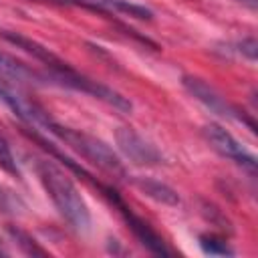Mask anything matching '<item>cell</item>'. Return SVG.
<instances>
[{
  "label": "cell",
  "mask_w": 258,
  "mask_h": 258,
  "mask_svg": "<svg viewBox=\"0 0 258 258\" xmlns=\"http://www.w3.org/2000/svg\"><path fill=\"white\" fill-rule=\"evenodd\" d=\"M36 175L48 194L50 202L62 216V220L79 234H87L91 230V212L85 204L79 187L69 177L67 171H62L56 163L50 159H36Z\"/></svg>",
  "instance_id": "cell-1"
},
{
  "label": "cell",
  "mask_w": 258,
  "mask_h": 258,
  "mask_svg": "<svg viewBox=\"0 0 258 258\" xmlns=\"http://www.w3.org/2000/svg\"><path fill=\"white\" fill-rule=\"evenodd\" d=\"M0 103L6 109H10L12 115L18 117L28 129H42L46 133V127L52 121V117L42 105H38L34 99H30L6 81H0Z\"/></svg>",
  "instance_id": "cell-5"
},
{
  "label": "cell",
  "mask_w": 258,
  "mask_h": 258,
  "mask_svg": "<svg viewBox=\"0 0 258 258\" xmlns=\"http://www.w3.org/2000/svg\"><path fill=\"white\" fill-rule=\"evenodd\" d=\"M0 169H4L6 173L10 175H20V169H18V163H16V157L10 149V143L6 141V137L0 133Z\"/></svg>",
  "instance_id": "cell-13"
},
{
  "label": "cell",
  "mask_w": 258,
  "mask_h": 258,
  "mask_svg": "<svg viewBox=\"0 0 258 258\" xmlns=\"http://www.w3.org/2000/svg\"><path fill=\"white\" fill-rule=\"evenodd\" d=\"M0 77H8L12 81H26V79H40V75L36 71H32L28 64H24L22 60L14 58L8 52L0 50Z\"/></svg>",
  "instance_id": "cell-10"
},
{
  "label": "cell",
  "mask_w": 258,
  "mask_h": 258,
  "mask_svg": "<svg viewBox=\"0 0 258 258\" xmlns=\"http://www.w3.org/2000/svg\"><path fill=\"white\" fill-rule=\"evenodd\" d=\"M89 4H93L95 8H101V10H113V12H121V14H127V16H133V18H139V20H149L153 14L147 6L143 4H137V2H131V0H85Z\"/></svg>",
  "instance_id": "cell-9"
},
{
  "label": "cell",
  "mask_w": 258,
  "mask_h": 258,
  "mask_svg": "<svg viewBox=\"0 0 258 258\" xmlns=\"http://www.w3.org/2000/svg\"><path fill=\"white\" fill-rule=\"evenodd\" d=\"M8 234H10L12 240H14L26 254H30V256H46V254H48V252H46L44 248H40L38 242H36L34 238H30L26 232H22V230H18V228H14V226H8Z\"/></svg>",
  "instance_id": "cell-12"
},
{
  "label": "cell",
  "mask_w": 258,
  "mask_h": 258,
  "mask_svg": "<svg viewBox=\"0 0 258 258\" xmlns=\"http://www.w3.org/2000/svg\"><path fill=\"white\" fill-rule=\"evenodd\" d=\"M200 248L210 256H232L234 254V250L228 246V242L214 236V234H202L200 236Z\"/></svg>",
  "instance_id": "cell-11"
},
{
  "label": "cell",
  "mask_w": 258,
  "mask_h": 258,
  "mask_svg": "<svg viewBox=\"0 0 258 258\" xmlns=\"http://www.w3.org/2000/svg\"><path fill=\"white\" fill-rule=\"evenodd\" d=\"M99 189H101V191L105 194V198L117 208V212L123 216L125 224L129 226V230L133 232V236L137 238V242H139L143 248H147L151 254H157V256H169V254H171V250L167 248V244L163 242V238H161L143 218H139V216L121 200V196H119L113 187L99 183Z\"/></svg>",
  "instance_id": "cell-4"
},
{
  "label": "cell",
  "mask_w": 258,
  "mask_h": 258,
  "mask_svg": "<svg viewBox=\"0 0 258 258\" xmlns=\"http://www.w3.org/2000/svg\"><path fill=\"white\" fill-rule=\"evenodd\" d=\"M0 254H4V250H2V248H0Z\"/></svg>",
  "instance_id": "cell-16"
},
{
  "label": "cell",
  "mask_w": 258,
  "mask_h": 258,
  "mask_svg": "<svg viewBox=\"0 0 258 258\" xmlns=\"http://www.w3.org/2000/svg\"><path fill=\"white\" fill-rule=\"evenodd\" d=\"M236 50L242 54V56H246L248 60H256V38L254 36H248V38H242L238 44H236Z\"/></svg>",
  "instance_id": "cell-14"
},
{
  "label": "cell",
  "mask_w": 258,
  "mask_h": 258,
  "mask_svg": "<svg viewBox=\"0 0 258 258\" xmlns=\"http://www.w3.org/2000/svg\"><path fill=\"white\" fill-rule=\"evenodd\" d=\"M46 133L54 135L56 139H60L64 145L73 147L81 157H85L87 161H91L93 165H97L99 169L115 175V177H125L127 171H125V165L121 161V157L99 137L95 135H89V133H83L79 129H73V127H67V125H60L58 121H50L48 127H46Z\"/></svg>",
  "instance_id": "cell-2"
},
{
  "label": "cell",
  "mask_w": 258,
  "mask_h": 258,
  "mask_svg": "<svg viewBox=\"0 0 258 258\" xmlns=\"http://www.w3.org/2000/svg\"><path fill=\"white\" fill-rule=\"evenodd\" d=\"M204 137L210 143V147L214 151H218L222 157H226L232 163H236L238 167L246 169L250 175L256 173V157H254V153L248 151L226 127H222L220 123H208L204 127Z\"/></svg>",
  "instance_id": "cell-6"
},
{
  "label": "cell",
  "mask_w": 258,
  "mask_h": 258,
  "mask_svg": "<svg viewBox=\"0 0 258 258\" xmlns=\"http://www.w3.org/2000/svg\"><path fill=\"white\" fill-rule=\"evenodd\" d=\"M181 85H183V89H185L198 103H202V105H204L206 109H210L214 115L224 117V119H230V121H236V123H242V125H246L250 131H256L254 119L246 117L236 105H232L222 93H218V91H216L212 85H208L204 79L194 77V75H185V77L181 79Z\"/></svg>",
  "instance_id": "cell-3"
},
{
  "label": "cell",
  "mask_w": 258,
  "mask_h": 258,
  "mask_svg": "<svg viewBox=\"0 0 258 258\" xmlns=\"http://www.w3.org/2000/svg\"><path fill=\"white\" fill-rule=\"evenodd\" d=\"M135 185L149 198H153L159 204H167V206H177L179 204V196L175 194V189H171L169 185H165L159 179H151V177H137Z\"/></svg>",
  "instance_id": "cell-8"
},
{
  "label": "cell",
  "mask_w": 258,
  "mask_h": 258,
  "mask_svg": "<svg viewBox=\"0 0 258 258\" xmlns=\"http://www.w3.org/2000/svg\"><path fill=\"white\" fill-rule=\"evenodd\" d=\"M115 141L119 151L135 165H159L161 163V153L145 141L135 129L131 127H119L115 131Z\"/></svg>",
  "instance_id": "cell-7"
},
{
  "label": "cell",
  "mask_w": 258,
  "mask_h": 258,
  "mask_svg": "<svg viewBox=\"0 0 258 258\" xmlns=\"http://www.w3.org/2000/svg\"><path fill=\"white\" fill-rule=\"evenodd\" d=\"M236 2H240V4L248 6L250 10H256V2H258V0H236Z\"/></svg>",
  "instance_id": "cell-15"
}]
</instances>
